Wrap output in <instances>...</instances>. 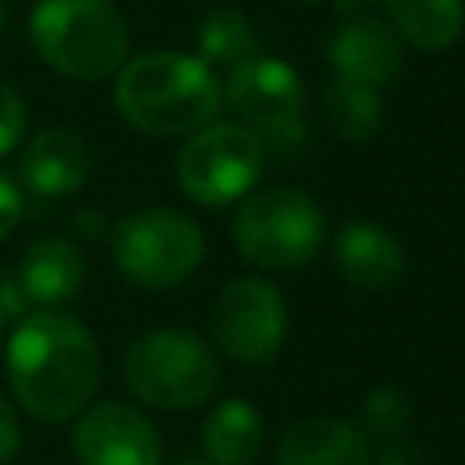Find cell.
Here are the masks:
<instances>
[{
	"instance_id": "obj_1",
	"label": "cell",
	"mask_w": 465,
	"mask_h": 465,
	"mask_svg": "<svg viewBox=\"0 0 465 465\" xmlns=\"http://www.w3.org/2000/svg\"><path fill=\"white\" fill-rule=\"evenodd\" d=\"M4 367L15 400L44 421L76 418L102 378L94 334L76 316L47 309L18 320L4 349Z\"/></svg>"
},
{
	"instance_id": "obj_2",
	"label": "cell",
	"mask_w": 465,
	"mask_h": 465,
	"mask_svg": "<svg viewBox=\"0 0 465 465\" xmlns=\"http://www.w3.org/2000/svg\"><path fill=\"white\" fill-rule=\"evenodd\" d=\"M113 102L120 116L156 138L193 134L207 127L222 105V87L211 65L196 54L149 51L116 69Z\"/></svg>"
},
{
	"instance_id": "obj_3",
	"label": "cell",
	"mask_w": 465,
	"mask_h": 465,
	"mask_svg": "<svg viewBox=\"0 0 465 465\" xmlns=\"http://www.w3.org/2000/svg\"><path fill=\"white\" fill-rule=\"evenodd\" d=\"M33 51L62 76L102 80L127 58V25L113 0H36Z\"/></svg>"
},
{
	"instance_id": "obj_4",
	"label": "cell",
	"mask_w": 465,
	"mask_h": 465,
	"mask_svg": "<svg viewBox=\"0 0 465 465\" xmlns=\"http://www.w3.org/2000/svg\"><path fill=\"white\" fill-rule=\"evenodd\" d=\"M327 240L320 203L294 185H269L247 193L232 214L236 251L262 269H302Z\"/></svg>"
},
{
	"instance_id": "obj_5",
	"label": "cell",
	"mask_w": 465,
	"mask_h": 465,
	"mask_svg": "<svg viewBox=\"0 0 465 465\" xmlns=\"http://www.w3.org/2000/svg\"><path fill=\"white\" fill-rule=\"evenodd\" d=\"M218 356L211 345L182 327H160L131 341L124 356V381L134 400L156 411H193L218 389Z\"/></svg>"
},
{
	"instance_id": "obj_6",
	"label": "cell",
	"mask_w": 465,
	"mask_h": 465,
	"mask_svg": "<svg viewBox=\"0 0 465 465\" xmlns=\"http://www.w3.org/2000/svg\"><path fill=\"white\" fill-rule=\"evenodd\" d=\"M109 247L120 276L145 291H163L196 272L203 262L200 225L171 207H145L109 229Z\"/></svg>"
},
{
	"instance_id": "obj_7",
	"label": "cell",
	"mask_w": 465,
	"mask_h": 465,
	"mask_svg": "<svg viewBox=\"0 0 465 465\" xmlns=\"http://www.w3.org/2000/svg\"><path fill=\"white\" fill-rule=\"evenodd\" d=\"M265 163V142L243 124H207L178 149L174 174L200 207H229L243 200Z\"/></svg>"
},
{
	"instance_id": "obj_8",
	"label": "cell",
	"mask_w": 465,
	"mask_h": 465,
	"mask_svg": "<svg viewBox=\"0 0 465 465\" xmlns=\"http://www.w3.org/2000/svg\"><path fill=\"white\" fill-rule=\"evenodd\" d=\"M211 327L225 356L247 367H265L276 360L287 338V302L276 283L262 276H240L222 287Z\"/></svg>"
},
{
	"instance_id": "obj_9",
	"label": "cell",
	"mask_w": 465,
	"mask_h": 465,
	"mask_svg": "<svg viewBox=\"0 0 465 465\" xmlns=\"http://www.w3.org/2000/svg\"><path fill=\"white\" fill-rule=\"evenodd\" d=\"M222 98L254 134H265L276 142L302 138L305 84L294 65L269 54H254L229 69Z\"/></svg>"
},
{
	"instance_id": "obj_10",
	"label": "cell",
	"mask_w": 465,
	"mask_h": 465,
	"mask_svg": "<svg viewBox=\"0 0 465 465\" xmlns=\"http://www.w3.org/2000/svg\"><path fill=\"white\" fill-rule=\"evenodd\" d=\"M73 454L80 465H160L156 425L127 403H94L76 414Z\"/></svg>"
},
{
	"instance_id": "obj_11",
	"label": "cell",
	"mask_w": 465,
	"mask_h": 465,
	"mask_svg": "<svg viewBox=\"0 0 465 465\" xmlns=\"http://www.w3.org/2000/svg\"><path fill=\"white\" fill-rule=\"evenodd\" d=\"M338 276L356 291H389L407 272L403 243L378 222H345L331 243Z\"/></svg>"
},
{
	"instance_id": "obj_12",
	"label": "cell",
	"mask_w": 465,
	"mask_h": 465,
	"mask_svg": "<svg viewBox=\"0 0 465 465\" xmlns=\"http://www.w3.org/2000/svg\"><path fill=\"white\" fill-rule=\"evenodd\" d=\"M87 174H91V149L69 127L40 131L22 149V160H18L22 185L40 200H54V196L76 193L87 182Z\"/></svg>"
},
{
	"instance_id": "obj_13",
	"label": "cell",
	"mask_w": 465,
	"mask_h": 465,
	"mask_svg": "<svg viewBox=\"0 0 465 465\" xmlns=\"http://www.w3.org/2000/svg\"><path fill=\"white\" fill-rule=\"evenodd\" d=\"M84 276H87L84 251L65 236H44L25 247L15 287L25 302L47 309V305L73 302L84 287Z\"/></svg>"
},
{
	"instance_id": "obj_14",
	"label": "cell",
	"mask_w": 465,
	"mask_h": 465,
	"mask_svg": "<svg viewBox=\"0 0 465 465\" xmlns=\"http://www.w3.org/2000/svg\"><path fill=\"white\" fill-rule=\"evenodd\" d=\"M400 40L378 18H349L331 40V65L341 80L385 87L400 73Z\"/></svg>"
},
{
	"instance_id": "obj_15",
	"label": "cell",
	"mask_w": 465,
	"mask_h": 465,
	"mask_svg": "<svg viewBox=\"0 0 465 465\" xmlns=\"http://www.w3.org/2000/svg\"><path fill=\"white\" fill-rule=\"evenodd\" d=\"M276 465H371V447L341 418H302L283 429Z\"/></svg>"
},
{
	"instance_id": "obj_16",
	"label": "cell",
	"mask_w": 465,
	"mask_h": 465,
	"mask_svg": "<svg viewBox=\"0 0 465 465\" xmlns=\"http://www.w3.org/2000/svg\"><path fill=\"white\" fill-rule=\"evenodd\" d=\"M200 443L211 465H254L265 447V421L251 400L229 396L203 418Z\"/></svg>"
},
{
	"instance_id": "obj_17",
	"label": "cell",
	"mask_w": 465,
	"mask_h": 465,
	"mask_svg": "<svg viewBox=\"0 0 465 465\" xmlns=\"http://www.w3.org/2000/svg\"><path fill=\"white\" fill-rule=\"evenodd\" d=\"M396 33L418 51H447L465 25L461 0H385Z\"/></svg>"
},
{
	"instance_id": "obj_18",
	"label": "cell",
	"mask_w": 465,
	"mask_h": 465,
	"mask_svg": "<svg viewBox=\"0 0 465 465\" xmlns=\"http://www.w3.org/2000/svg\"><path fill=\"white\" fill-rule=\"evenodd\" d=\"M196 47L203 62L214 65H240L258 54V33L236 7H211L196 25Z\"/></svg>"
},
{
	"instance_id": "obj_19",
	"label": "cell",
	"mask_w": 465,
	"mask_h": 465,
	"mask_svg": "<svg viewBox=\"0 0 465 465\" xmlns=\"http://www.w3.org/2000/svg\"><path fill=\"white\" fill-rule=\"evenodd\" d=\"M323 113H327V124L334 127V134L345 138V142L371 138L381 127V120H385V109H381L378 91L367 87V84L341 80V76H334V84L327 87Z\"/></svg>"
},
{
	"instance_id": "obj_20",
	"label": "cell",
	"mask_w": 465,
	"mask_h": 465,
	"mask_svg": "<svg viewBox=\"0 0 465 465\" xmlns=\"http://www.w3.org/2000/svg\"><path fill=\"white\" fill-rule=\"evenodd\" d=\"M363 429L367 436H381V440H396L407 425H411V403L396 392V389H378L363 400Z\"/></svg>"
},
{
	"instance_id": "obj_21",
	"label": "cell",
	"mask_w": 465,
	"mask_h": 465,
	"mask_svg": "<svg viewBox=\"0 0 465 465\" xmlns=\"http://www.w3.org/2000/svg\"><path fill=\"white\" fill-rule=\"evenodd\" d=\"M22 134H25V102L7 80H0V156L11 153L22 142Z\"/></svg>"
},
{
	"instance_id": "obj_22",
	"label": "cell",
	"mask_w": 465,
	"mask_h": 465,
	"mask_svg": "<svg viewBox=\"0 0 465 465\" xmlns=\"http://www.w3.org/2000/svg\"><path fill=\"white\" fill-rule=\"evenodd\" d=\"M22 211H25V196H22V185L0 171V240H4V236H7L15 225H18Z\"/></svg>"
},
{
	"instance_id": "obj_23",
	"label": "cell",
	"mask_w": 465,
	"mask_h": 465,
	"mask_svg": "<svg viewBox=\"0 0 465 465\" xmlns=\"http://www.w3.org/2000/svg\"><path fill=\"white\" fill-rule=\"evenodd\" d=\"M22 447V429H18V418H15V407L0 396V465L11 461Z\"/></svg>"
},
{
	"instance_id": "obj_24",
	"label": "cell",
	"mask_w": 465,
	"mask_h": 465,
	"mask_svg": "<svg viewBox=\"0 0 465 465\" xmlns=\"http://www.w3.org/2000/svg\"><path fill=\"white\" fill-rule=\"evenodd\" d=\"M174 465H211L207 458H200V454H185V458H178Z\"/></svg>"
},
{
	"instance_id": "obj_25",
	"label": "cell",
	"mask_w": 465,
	"mask_h": 465,
	"mask_svg": "<svg viewBox=\"0 0 465 465\" xmlns=\"http://www.w3.org/2000/svg\"><path fill=\"white\" fill-rule=\"evenodd\" d=\"M334 4H338V11L345 15V11H356V7L363 4V0H334Z\"/></svg>"
},
{
	"instance_id": "obj_26",
	"label": "cell",
	"mask_w": 465,
	"mask_h": 465,
	"mask_svg": "<svg viewBox=\"0 0 465 465\" xmlns=\"http://www.w3.org/2000/svg\"><path fill=\"white\" fill-rule=\"evenodd\" d=\"M4 323H7V309H4V302H0V334H4Z\"/></svg>"
},
{
	"instance_id": "obj_27",
	"label": "cell",
	"mask_w": 465,
	"mask_h": 465,
	"mask_svg": "<svg viewBox=\"0 0 465 465\" xmlns=\"http://www.w3.org/2000/svg\"><path fill=\"white\" fill-rule=\"evenodd\" d=\"M0 29H4V4H0Z\"/></svg>"
},
{
	"instance_id": "obj_28",
	"label": "cell",
	"mask_w": 465,
	"mask_h": 465,
	"mask_svg": "<svg viewBox=\"0 0 465 465\" xmlns=\"http://www.w3.org/2000/svg\"><path fill=\"white\" fill-rule=\"evenodd\" d=\"M298 4H323V0H298Z\"/></svg>"
}]
</instances>
